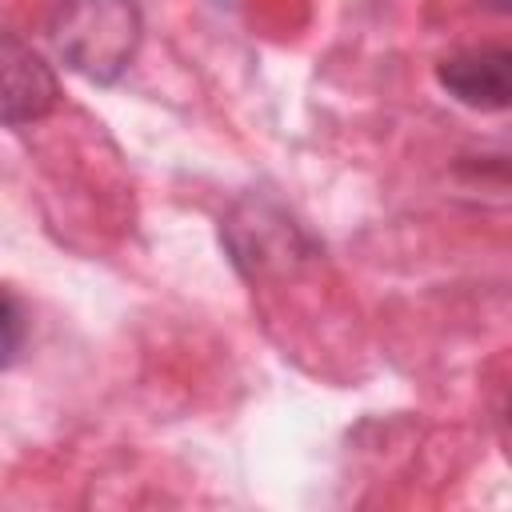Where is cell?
Wrapping results in <instances>:
<instances>
[{
  "mask_svg": "<svg viewBox=\"0 0 512 512\" xmlns=\"http://www.w3.org/2000/svg\"><path fill=\"white\" fill-rule=\"evenodd\" d=\"M144 16L136 0H52L48 44L88 84H116L136 60Z\"/></svg>",
  "mask_w": 512,
  "mask_h": 512,
  "instance_id": "6da1fadb",
  "label": "cell"
},
{
  "mask_svg": "<svg viewBox=\"0 0 512 512\" xmlns=\"http://www.w3.org/2000/svg\"><path fill=\"white\" fill-rule=\"evenodd\" d=\"M60 80L52 64L16 32L0 28V124L24 128L56 112Z\"/></svg>",
  "mask_w": 512,
  "mask_h": 512,
  "instance_id": "7a4b0ae2",
  "label": "cell"
},
{
  "mask_svg": "<svg viewBox=\"0 0 512 512\" xmlns=\"http://www.w3.org/2000/svg\"><path fill=\"white\" fill-rule=\"evenodd\" d=\"M24 344H28L24 304L8 288H0V368H12L24 356Z\"/></svg>",
  "mask_w": 512,
  "mask_h": 512,
  "instance_id": "277c9868",
  "label": "cell"
},
{
  "mask_svg": "<svg viewBox=\"0 0 512 512\" xmlns=\"http://www.w3.org/2000/svg\"><path fill=\"white\" fill-rule=\"evenodd\" d=\"M440 88L476 112H504L512 100V52L496 48H464L436 64Z\"/></svg>",
  "mask_w": 512,
  "mask_h": 512,
  "instance_id": "3957f363",
  "label": "cell"
}]
</instances>
